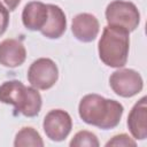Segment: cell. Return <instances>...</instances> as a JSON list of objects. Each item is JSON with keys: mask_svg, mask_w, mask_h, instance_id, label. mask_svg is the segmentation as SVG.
Returning a JSON list of instances; mask_svg holds the SVG:
<instances>
[{"mask_svg": "<svg viewBox=\"0 0 147 147\" xmlns=\"http://www.w3.org/2000/svg\"><path fill=\"white\" fill-rule=\"evenodd\" d=\"M100 24L98 18L88 13H80L72 18L71 31L74 37L82 42L93 41L99 33Z\"/></svg>", "mask_w": 147, "mask_h": 147, "instance_id": "obj_8", "label": "cell"}, {"mask_svg": "<svg viewBox=\"0 0 147 147\" xmlns=\"http://www.w3.org/2000/svg\"><path fill=\"white\" fill-rule=\"evenodd\" d=\"M130 32L122 28L107 25L103 28L98 44L99 57L108 67L122 68L126 64L130 49Z\"/></svg>", "mask_w": 147, "mask_h": 147, "instance_id": "obj_2", "label": "cell"}, {"mask_svg": "<svg viewBox=\"0 0 147 147\" xmlns=\"http://www.w3.org/2000/svg\"><path fill=\"white\" fill-rule=\"evenodd\" d=\"M123 111L124 107L118 101L94 93L83 96L78 106V114L83 122L102 130L116 127L121 122Z\"/></svg>", "mask_w": 147, "mask_h": 147, "instance_id": "obj_1", "label": "cell"}, {"mask_svg": "<svg viewBox=\"0 0 147 147\" xmlns=\"http://www.w3.org/2000/svg\"><path fill=\"white\" fill-rule=\"evenodd\" d=\"M69 145H70V147H84V146L99 147L100 142L98 140V137L94 133L86 131V130H83V131L77 132L74 136V138L71 139Z\"/></svg>", "mask_w": 147, "mask_h": 147, "instance_id": "obj_14", "label": "cell"}, {"mask_svg": "<svg viewBox=\"0 0 147 147\" xmlns=\"http://www.w3.org/2000/svg\"><path fill=\"white\" fill-rule=\"evenodd\" d=\"M59 79V69L55 62L48 57H40L33 61L28 70V80L37 90H48Z\"/></svg>", "mask_w": 147, "mask_h": 147, "instance_id": "obj_5", "label": "cell"}, {"mask_svg": "<svg viewBox=\"0 0 147 147\" xmlns=\"http://www.w3.org/2000/svg\"><path fill=\"white\" fill-rule=\"evenodd\" d=\"M26 49L17 39H5L0 42V64L7 68H16L24 63Z\"/></svg>", "mask_w": 147, "mask_h": 147, "instance_id": "obj_10", "label": "cell"}, {"mask_svg": "<svg viewBox=\"0 0 147 147\" xmlns=\"http://www.w3.org/2000/svg\"><path fill=\"white\" fill-rule=\"evenodd\" d=\"M48 20L44 28L40 30L42 36L48 39L60 38L67 29V18L64 11L56 5L48 3Z\"/></svg>", "mask_w": 147, "mask_h": 147, "instance_id": "obj_12", "label": "cell"}, {"mask_svg": "<svg viewBox=\"0 0 147 147\" xmlns=\"http://www.w3.org/2000/svg\"><path fill=\"white\" fill-rule=\"evenodd\" d=\"M48 20V7L40 1L28 2L22 11L23 25L30 31H40Z\"/></svg>", "mask_w": 147, "mask_h": 147, "instance_id": "obj_11", "label": "cell"}, {"mask_svg": "<svg viewBox=\"0 0 147 147\" xmlns=\"http://www.w3.org/2000/svg\"><path fill=\"white\" fill-rule=\"evenodd\" d=\"M111 90L122 98H131L138 94L144 87V80L133 69H118L109 77Z\"/></svg>", "mask_w": 147, "mask_h": 147, "instance_id": "obj_6", "label": "cell"}, {"mask_svg": "<svg viewBox=\"0 0 147 147\" xmlns=\"http://www.w3.org/2000/svg\"><path fill=\"white\" fill-rule=\"evenodd\" d=\"M9 24V11L0 5V37L6 32Z\"/></svg>", "mask_w": 147, "mask_h": 147, "instance_id": "obj_16", "label": "cell"}, {"mask_svg": "<svg viewBox=\"0 0 147 147\" xmlns=\"http://www.w3.org/2000/svg\"><path fill=\"white\" fill-rule=\"evenodd\" d=\"M21 0H0V5L2 7H5L8 11H13L17 8V6L20 5Z\"/></svg>", "mask_w": 147, "mask_h": 147, "instance_id": "obj_17", "label": "cell"}, {"mask_svg": "<svg viewBox=\"0 0 147 147\" xmlns=\"http://www.w3.org/2000/svg\"><path fill=\"white\" fill-rule=\"evenodd\" d=\"M108 25L117 26L127 32L134 31L140 23V13L133 2L124 0L111 1L105 11Z\"/></svg>", "mask_w": 147, "mask_h": 147, "instance_id": "obj_4", "label": "cell"}, {"mask_svg": "<svg viewBox=\"0 0 147 147\" xmlns=\"http://www.w3.org/2000/svg\"><path fill=\"white\" fill-rule=\"evenodd\" d=\"M106 146L107 147H109V146H124V147L132 146V147H136L137 146V142H136V140H133L132 138H130L127 134L121 133V134L114 136L109 141H107L106 142Z\"/></svg>", "mask_w": 147, "mask_h": 147, "instance_id": "obj_15", "label": "cell"}, {"mask_svg": "<svg viewBox=\"0 0 147 147\" xmlns=\"http://www.w3.org/2000/svg\"><path fill=\"white\" fill-rule=\"evenodd\" d=\"M14 146L15 147H25V146L42 147L44 141L37 130H34L31 126H25V127H22L16 133Z\"/></svg>", "mask_w": 147, "mask_h": 147, "instance_id": "obj_13", "label": "cell"}, {"mask_svg": "<svg viewBox=\"0 0 147 147\" xmlns=\"http://www.w3.org/2000/svg\"><path fill=\"white\" fill-rule=\"evenodd\" d=\"M42 129L52 141L64 140L72 129L71 116L62 109H53L48 111L44 118Z\"/></svg>", "mask_w": 147, "mask_h": 147, "instance_id": "obj_7", "label": "cell"}, {"mask_svg": "<svg viewBox=\"0 0 147 147\" xmlns=\"http://www.w3.org/2000/svg\"><path fill=\"white\" fill-rule=\"evenodd\" d=\"M147 98L142 96L134 103L127 116V127L132 137L137 140L147 138Z\"/></svg>", "mask_w": 147, "mask_h": 147, "instance_id": "obj_9", "label": "cell"}, {"mask_svg": "<svg viewBox=\"0 0 147 147\" xmlns=\"http://www.w3.org/2000/svg\"><path fill=\"white\" fill-rule=\"evenodd\" d=\"M0 102L13 105L15 111L25 117L37 116L42 105L37 88L25 86L20 80H8L0 85Z\"/></svg>", "mask_w": 147, "mask_h": 147, "instance_id": "obj_3", "label": "cell"}]
</instances>
